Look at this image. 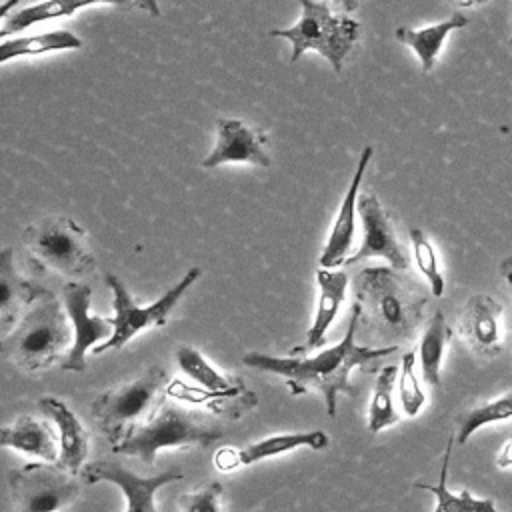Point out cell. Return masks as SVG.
Instances as JSON below:
<instances>
[{"instance_id": "34", "label": "cell", "mask_w": 512, "mask_h": 512, "mask_svg": "<svg viewBox=\"0 0 512 512\" xmlns=\"http://www.w3.org/2000/svg\"><path fill=\"white\" fill-rule=\"evenodd\" d=\"M134 4H136L138 8H142L144 12H148L150 16H160L158 0H134Z\"/></svg>"}, {"instance_id": "39", "label": "cell", "mask_w": 512, "mask_h": 512, "mask_svg": "<svg viewBox=\"0 0 512 512\" xmlns=\"http://www.w3.org/2000/svg\"><path fill=\"white\" fill-rule=\"evenodd\" d=\"M510 46H512V38H510Z\"/></svg>"}, {"instance_id": "36", "label": "cell", "mask_w": 512, "mask_h": 512, "mask_svg": "<svg viewBox=\"0 0 512 512\" xmlns=\"http://www.w3.org/2000/svg\"><path fill=\"white\" fill-rule=\"evenodd\" d=\"M344 12H354L358 8V0H334Z\"/></svg>"}, {"instance_id": "31", "label": "cell", "mask_w": 512, "mask_h": 512, "mask_svg": "<svg viewBox=\"0 0 512 512\" xmlns=\"http://www.w3.org/2000/svg\"><path fill=\"white\" fill-rule=\"evenodd\" d=\"M222 496V484L212 482L196 492H188L180 498V508L188 512H218L222 510L218 498Z\"/></svg>"}, {"instance_id": "29", "label": "cell", "mask_w": 512, "mask_h": 512, "mask_svg": "<svg viewBox=\"0 0 512 512\" xmlns=\"http://www.w3.org/2000/svg\"><path fill=\"white\" fill-rule=\"evenodd\" d=\"M410 242H412L414 262H416L418 270L424 274V278L428 280L432 296H436V298L442 296L444 288H446V282H444V276L440 272L438 256H436V250H434L432 242L418 228H410Z\"/></svg>"}, {"instance_id": "16", "label": "cell", "mask_w": 512, "mask_h": 512, "mask_svg": "<svg viewBox=\"0 0 512 512\" xmlns=\"http://www.w3.org/2000/svg\"><path fill=\"white\" fill-rule=\"evenodd\" d=\"M316 282H318V306L314 320L306 332V342L302 346H296L292 354H308L314 348H320L326 340V332L332 326L340 304L346 298L348 288V274L344 270L334 268H318L316 270Z\"/></svg>"}, {"instance_id": "10", "label": "cell", "mask_w": 512, "mask_h": 512, "mask_svg": "<svg viewBox=\"0 0 512 512\" xmlns=\"http://www.w3.org/2000/svg\"><path fill=\"white\" fill-rule=\"evenodd\" d=\"M358 218L362 224V240L358 250L350 254L344 264L354 266L368 258H384L390 266L406 270L410 266V254L398 240L390 214L376 194L364 192L358 196Z\"/></svg>"}, {"instance_id": "12", "label": "cell", "mask_w": 512, "mask_h": 512, "mask_svg": "<svg viewBox=\"0 0 512 512\" xmlns=\"http://www.w3.org/2000/svg\"><path fill=\"white\" fill-rule=\"evenodd\" d=\"M82 480L88 484L94 482H112L116 484L124 496H126V508L130 512H156L154 504V492L174 480L182 478V472H162L156 476H138L132 470L124 468L116 460H94L90 464L82 466Z\"/></svg>"}, {"instance_id": "3", "label": "cell", "mask_w": 512, "mask_h": 512, "mask_svg": "<svg viewBox=\"0 0 512 512\" xmlns=\"http://www.w3.org/2000/svg\"><path fill=\"white\" fill-rule=\"evenodd\" d=\"M68 320L56 294L44 288L14 330L2 338L4 358L28 372L50 366L74 340Z\"/></svg>"}, {"instance_id": "2", "label": "cell", "mask_w": 512, "mask_h": 512, "mask_svg": "<svg viewBox=\"0 0 512 512\" xmlns=\"http://www.w3.org/2000/svg\"><path fill=\"white\" fill-rule=\"evenodd\" d=\"M354 288L362 312L378 334L412 338L426 306V294L418 282L394 266H368L356 274Z\"/></svg>"}, {"instance_id": "8", "label": "cell", "mask_w": 512, "mask_h": 512, "mask_svg": "<svg viewBox=\"0 0 512 512\" xmlns=\"http://www.w3.org/2000/svg\"><path fill=\"white\" fill-rule=\"evenodd\" d=\"M202 270L198 266L190 268L174 286H170L158 300H154L148 306H138L134 298L130 296L128 288L122 284L118 276L108 272L104 276L106 284L112 290V308L114 316L110 318L114 324V334L94 346V354H102L108 350H118L122 348L128 340H132L138 332L150 328V326H164L168 320V314L172 308L180 302V298L186 294L188 288L200 278Z\"/></svg>"}, {"instance_id": "4", "label": "cell", "mask_w": 512, "mask_h": 512, "mask_svg": "<svg viewBox=\"0 0 512 512\" xmlns=\"http://www.w3.org/2000/svg\"><path fill=\"white\" fill-rule=\"evenodd\" d=\"M222 436V428L206 414L164 400L150 414V418L134 426L130 434L114 446V452L138 456L146 466H152L156 452L162 448H208L216 444Z\"/></svg>"}, {"instance_id": "37", "label": "cell", "mask_w": 512, "mask_h": 512, "mask_svg": "<svg viewBox=\"0 0 512 512\" xmlns=\"http://www.w3.org/2000/svg\"><path fill=\"white\" fill-rule=\"evenodd\" d=\"M454 4H458V6H464V8H472V6H480V4H484L486 0H452Z\"/></svg>"}, {"instance_id": "23", "label": "cell", "mask_w": 512, "mask_h": 512, "mask_svg": "<svg viewBox=\"0 0 512 512\" xmlns=\"http://www.w3.org/2000/svg\"><path fill=\"white\" fill-rule=\"evenodd\" d=\"M82 46V40L70 30H50L32 36L2 38L0 42V64H6L12 58L20 56H40L60 50H76Z\"/></svg>"}, {"instance_id": "25", "label": "cell", "mask_w": 512, "mask_h": 512, "mask_svg": "<svg viewBox=\"0 0 512 512\" xmlns=\"http://www.w3.org/2000/svg\"><path fill=\"white\" fill-rule=\"evenodd\" d=\"M176 362H178L180 370L206 392H242V390H246L240 378H232V376L218 372L202 356V352L192 346H178Z\"/></svg>"}, {"instance_id": "13", "label": "cell", "mask_w": 512, "mask_h": 512, "mask_svg": "<svg viewBox=\"0 0 512 512\" xmlns=\"http://www.w3.org/2000/svg\"><path fill=\"white\" fill-rule=\"evenodd\" d=\"M502 312L504 306L488 294H474L466 300L458 314V334L472 352L484 358H494L500 354Z\"/></svg>"}, {"instance_id": "28", "label": "cell", "mask_w": 512, "mask_h": 512, "mask_svg": "<svg viewBox=\"0 0 512 512\" xmlns=\"http://www.w3.org/2000/svg\"><path fill=\"white\" fill-rule=\"evenodd\" d=\"M512 418V392L498 396L490 402L478 404L462 414L456 416V442L458 444H466L470 440V436L486 424H494V422H502Z\"/></svg>"}, {"instance_id": "24", "label": "cell", "mask_w": 512, "mask_h": 512, "mask_svg": "<svg viewBox=\"0 0 512 512\" xmlns=\"http://www.w3.org/2000/svg\"><path fill=\"white\" fill-rule=\"evenodd\" d=\"M452 336V330L444 318L442 310H436L428 324L424 326V332L418 342V358H420V370L422 378L430 386L440 384V366L444 358L446 344Z\"/></svg>"}, {"instance_id": "18", "label": "cell", "mask_w": 512, "mask_h": 512, "mask_svg": "<svg viewBox=\"0 0 512 512\" xmlns=\"http://www.w3.org/2000/svg\"><path fill=\"white\" fill-rule=\"evenodd\" d=\"M0 442L2 446L42 458L44 462L56 464L60 458L58 434L52 432L50 424L32 416H20L10 426H4L0 432Z\"/></svg>"}, {"instance_id": "11", "label": "cell", "mask_w": 512, "mask_h": 512, "mask_svg": "<svg viewBox=\"0 0 512 512\" xmlns=\"http://www.w3.org/2000/svg\"><path fill=\"white\" fill-rule=\"evenodd\" d=\"M90 296L92 290L88 284H64V308L68 312L74 332V340L68 348L66 358L62 360V368L68 372H84L88 348L108 340L114 334V324L110 318L90 314Z\"/></svg>"}, {"instance_id": "30", "label": "cell", "mask_w": 512, "mask_h": 512, "mask_svg": "<svg viewBox=\"0 0 512 512\" xmlns=\"http://www.w3.org/2000/svg\"><path fill=\"white\" fill-rule=\"evenodd\" d=\"M414 368H416V354L406 352L402 356V366H400V402L406 416H416L426 402L424 390L416 378Z\"/></svg>"}, {"instance_id": "6", "label": "cell", "mask_w": 512, "mask_h": 512, "mask_svg": "<svg viewBox=\"0 0 512 512\" xmlns=\"http://www.w3.org/2000/svg\"><path fill=\"white\" fill-rule=\"evenodd\" d=\"M166 378V370L150 366L134 380L102 392L92 402V416L112 446L124 440L134 426L150 418L164 402Z\"/></svg>"}, {"instance_id": "38", "label": "cell", "mask_w": 512, "mask_h": 512, "mask_svg": "<svg viewBox=\"0 0 512 512\" xmlns=\"http://www.w3.org/2000/svg\"><path fill=\"white\" fill-rule=\"evenodd\" d=\"M18 2H20V0H8V2H4V4H2V16L6 18V16H8V10H10V6L18 4Z\"/></svg>"}, {"instance_id": "26", "label": "cell", "mask_w": 512, "mask_h": 512, "mask_svg": "<svg viewBox=\"0 0 512 512\" xmlns=\"http://www.w3.org/2000/svg\"><path fill=\"white\" fill-rule=\"evenodd\" d=\"M456 440V434H452L448 438V444H446V450H444V458H442V468H440V478H438V484L432 486V484H424V482H416L414 486L416 488H422V490H428L436 496V506L434 510L436 512H494L496 506L492 500H480V498H474L466 488L460 492V494H452L448 488H446V480H448V464H450V454H452V444Z\"/></svg>"}, {"instance_id": "33", "label": "cell", "mask_w": 512, "mask_h": 512, "mask_svg": "<svg viewBox=\"0 0 512 512\" xmlns=\"http://www.w3.org/2000/svg\"><path fill=\"white\" fill-rule=\"evenodd\" d=\"M498 468H510L512 466V438L502 446L498 458H496Z\"/></svg>"}, {"instance_id": "22", "label": "cell", "mask_w": 512, "mask_h": 512, "mask_svg": "<svg viewBox=\"0 0 512 512\" xmlns=\"http://www.w3.org/2000/svg\"><path fill=\"white\" fill-rule=\"evenodd\" d=\"M330 438L324 430H310V432H288V434H274L262 440H256L240 450L238 454V466H248L254 462H260L264 458L280 456L284 452L296 450V448H312V450H324L328 448Z\"/></svg>"}, {"instance_id": "1", "label": "cell", "mask_w": 512, "mask_h": 512, "mask_svg": "<svg viewBox=\"0 0 512 512\" xmlns=\"http://www.w3.org/2000/svg\"><path fill=\"white\" fill-rule=\"evenodd\" d=\"M360 304L352 306L348 328L342 340L314 356H270L264 352H246L242 364L256 368L260 372H270L282 376L288 384L290 394L298 396L308 390L318 392L324 398L328 416H336V396L348 394L356 396V388L350 384V372L358 366H368L370 362L398 352V344L392 346H360L356 344V328L360 322Z\"/></svg>"}, {"instance_id": "14", "label": "cell", "mask_w": 512, "mask_h": 512, "mask_svg": "<svg viewBox=\"0 0 512 512\" xmlns=\"http://www.w3.org/2000/svg\"><path fill=\"white\" fill-rule=\"evenodd\" d=\"M216 132V144L202 160V168H216L228 162H248L264 168L272 164L268 152L264 150L266 136L254 126H248L242 120L220 118L216 122Z\"/></svg>"}, {"instance_id": "17", "label": "cell", "mask_w": 512, "mask_h": 512, "mask_svg": "<svg viewBox=\"0 0 512 512\" xmlns=\"http://www.w3.org/2000/svg\"><path fill=\"white\" fill-rule=\"evenodd\" d=\"M38 408L44 416H48L56 428L60 438V458L58 466L76 474L88 456V434L78 420V416L56 396H42L38 400Z\"/></svg>"}, {"instance_id": "15", "label": "cell", "mask_w": 512, "mask_h": 512, "mask_svg": "<svg viewBox=\"0 0 512 512\" xmlns=\"http://www.w3.org/2000/svg\"><path fill=\"white\" fill-rule=\"evenodd\" d=\"M374 148L364 146L356 164V170L352 174V180L348 184V190L342 198L338 216L332 224V230L328 234V240L324 244V250L320 254V266L324 268H338L346 262L350 256L352 240H354V230H356V212H358V190L362 184V178L366 174V166L372 158Z\"/></svg>"}, {"instance_id": "21", "label": "cell", "mask_w": 512, "mask_h": 512, "mask_svg": "<svg viewBox=\"0 0 512 512\" xmlns=\"http://www.w3.org/2000/svg\"><path fill=\"white\" fill-rule=\"evenodd\" d=\"M100 4H112V6H126L130 0H44L32 6H26L10 16H6L0 36L8 38L12 32H22L34 24L54 20V18H66L76 14L78 10L90 8V6H100Z\"/></svg>"}, {"instance_id": "5", "label": "cell", "mask_w": 512, "mask_h": 512, "mask_svg": "<svg viewBox=\"0 0 512 512\" xmlns=\"http://www.w3.org/2000/svg\"><path fill=\"white\" fill-rule=\"evenodd\" d=\"M302 6L300 20L290 28L270 30L274 38H286L292 44L290 62H298L306 50H316L324 56L336 74L342 72V62L360 38V24L354 18L338 16L328 2L298 0Z\"/></svg>"}, {"instance_id": "19", "label": "cell", "mask_w": 512, "mask_h": 512, "mask_svg": "<svg viewBox=\"0 0 512 512\" xmlns=\"http://www.w3.org/2000/svg\"><path fill=\"white\" fill-rule=\"evenodd\" d=\"M42 286H36L24 278H20L14 270L12 248L6 246L0 250V326L6 336L10 324L16 322L22 308L32 304L40 294Z\"/></svg>"}, {"instance_id": "20", "label": "cell", "mask_w": 512, "mask_h": 512, "mask_svg": "<svg viewBox=\"0 0 512 512\" xmlns=\"http://www.w3.org/2000/svg\"><path fill=\"white\" fill-rule=\"evenodd\" d=\"M466 24H468V18L460 12H454L446 20L432 24V26H424V28L400 26V28H396L394 36L398 42H402L414 50V54L420 58L422 72H430L436 64V58H438L448 34L458 28H464Z\"/></svg>"}, {"instance_id": "27", "label": "cell", "mask_w": 512, "mask_h": 512, "mask_svg": "<svg viewBox=\"0 0 512 512\" xmlns=\"http://www.w3.org/2000/svg\"><path fill=\"white\" fill-rule=\"evenodd\" d=\"M398 376V368L394 364L384 366L376 378L372 400L368 406V434L376 436L380 430L396 424L400 420L394 404H392V390L394 380Z\"/></svg>"}, {"instance_id": "35", "label": "cell", "mask_w": 512, "mask_h": 512, "mask_svg": "<svg viewBox=\"0 0 512 512\" xmlns=\"http://www.w3.org/2000/svg\"><path fill=\"white\" fill-rule=\"evenodd\" d=\"M500 274L512 288V254L500 262Z\"/></svg>"}, {"instance_id": "9", "label": "cell", "mask_w": 512, "mask_h": 512, "mask_svg": "<svg viewBox=\"0 0 512 512\" xmlns=\"http://www.w3.org/2000/svg\"><path fill=\"white\" fill-rule=\"evenodd\" d=\"M8 482L12 500L22 512L68 508L80 492V482L58 464H26L12 470Z\"/></svg>"}, {"instance_id": "32", "label": "cell", "mask_w": 512, "mask_h": 512, "mask_svg": "<svg viewBox=\"0 0 512 512\" xmlns=\"http://www.w3.org/2000/svg\"><path fill=\"white\" fill-rule=\"evenodd\" d=\"M214 464L218 470L222 472H230L234 468H238V454L236 448H220L214 456Z\"/></svg>"}, {"instance_id": "7", "label": "cell", "mask_w": 512, "mask_h": 512, "mask_svg": "<svg viewBox=\"0 0 512 512\" xmlns=\"http://www.w3.org/2000/svg\"><path fill=\"white\" fill-rule=\"evenodd\" d=\"M22 240L34 262L60 274L82 278L96 266L84 228L68 216H46L28 224Z\"/></svg>"}]
</instances>
